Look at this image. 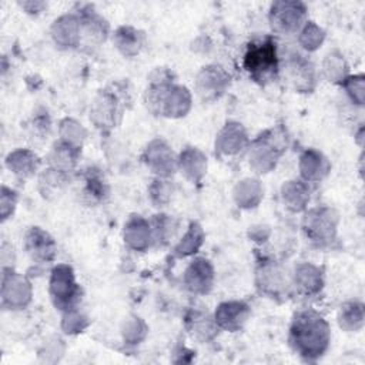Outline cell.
<instances>
[{"label":"cell","instance_id":"1","mask_svg":"<svg viewBox=\"0 0 365 365\" xmlns=\"http://www.w3.org/2000/svg\"><path fill=\"white\" fill-rule=\"evenodd\" d=\"M245 68L250 76L262 83L274 77L278 70L275 44L269 38L250 44L245 54Z\"/></svg>","mask_w":365,"mask_h":365}]
</instances>
